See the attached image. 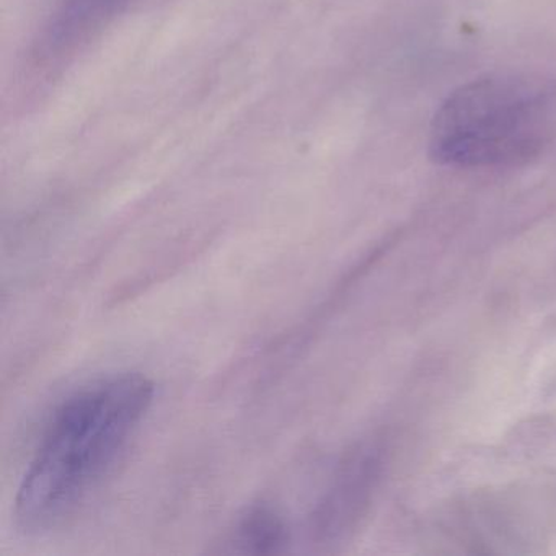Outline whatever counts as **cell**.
Masks as SVG:
<instances>
[{
    "instance_id": "obj_1",
    "label": "cell",
    "mask_w": 556,
    "mask_h": 556,
    "mask_svg": "<svg viewBox=\"0 0 556 556\" xmlns=\"http://www.w3.org/2000/svg\"><path fill=\"white\" fill-rule=\"evenodd\" d=\"M154 382L119 372L84 386L51 413L15 496V520L43 533L73 519L115 470L154 402Z\"/></svg>"
},
{
    "instance_id": "obj_4",
    "label": "cell",
    "mask_w": 556,
    "mask_h": 556,
    "mask_svg": "<svg viewBox=\"0 0 556 556\" xmlns=\"http://www.w3.org/2000/svg\"><path fill=\"white\" fill-rule=\"evenodd\" d=\"M132 0H60L41 37L38 56L61 60L109 27Z\"/></svg>"
},
{
    "instance_id": "obj_2",
    "label": "cell",
    "mask_w": 556,
    "mask_h": 556,
    "mask_svg": "<svg viewBox=\"0 0 556 556\" xmlns=\"http://www.w3.org/2000/svg\"><path fill=\"white\" fill-rule=\"evenodd\" d=\"M556 139V77L527 71L486 74L455 89L429 129V152L451 167L517 165Z\"/></svg>"
},
{
    "instance_id": "obj_5",
    "label": "cell",
    "mask_w": 556,
    "mask_h": 556,
    "mask_svg": "<svg viewBox=\"0 0 556 556\" xmlns=\"http://www.w3.org/2000/svg\"><path fill=\"white\" fill-rule=\"evenodd\" d=\"M291 543L285 516L271 504H252L243 510L217 545L220 553L278 555Z\"/></svg>"
},
{
    "instance_id": "obj_3",
    "label": "cell",
    "mask_w": 556,
    "mask_h": 556,
    "mask_svg": "<svg viewBox=\"0 0 556 556\" xmlns=\"http://www.w3.org/2000/svg\"><path fill=\"white\" fill-rule=\"evenodd\" d=\"M380 458L374 447L354 451L334 475L311 514L312 542L334 545L356 529L366 514L379 478Z\"/></svg>"
}]
</instances>
